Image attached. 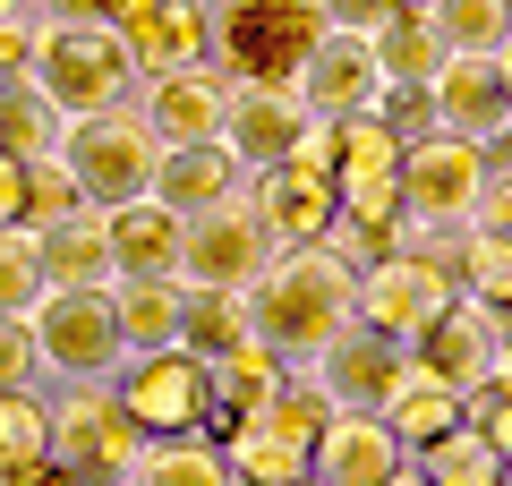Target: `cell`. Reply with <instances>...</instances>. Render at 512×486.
<instances>
[{
	"mask_svg": "<svg viewBox=\"0 0 512 486\" xmlns=\"http://www.w3.org/2000/svg\"><path fill=\"white\" fill-rule=\"evenodd\" d=\"M248 316H256V342H274L291 367H316L359 324V265L333 239L274 248V265L248 282Z\"/></svg>",
	"mask_w": 512,
	"mask_h": 486,
	"instance_id": "cell-1",
	"label": "cell"
},
{
	"mask_svg": "<svg viewBox=\"0 0 512 486\" xmlns=\"http://www.w3.org/2000/svg\"><path fill=\"white\" fill-rule=\"evenodd\" d=\"M26 86L60 111V120H94V111L137 103V52L111 18H35V69Z\"/></svg>",
	"mask_w": 512,
	"mask_h": 486,
	"instance_id": "cell-2",
	"label": "cell"
},
{
	"mask_svg": "<svg viewBox=\"0 0 512 486\" xmlns=\"http://www.w3.org/2000/svg\"><path fill=\"white\" fill-rule=\"evenodd\" d=\"M325 0H214V69L231 86H299L308 52L325 43Z\"/></svg>",
	"mask_w": 512,
	"mask_h": 486,
	"instance_id": "cell-3",
	"label": "cell"
},
{
	"mask_svg": "<svg viewBox=\"0 0 512 486\" xmlns=\"http://www.w3.org/2000/svg\"><path fill=\"white\" fill-rule=\"evenodd\" d=\"M325 418H333L325 384L299 367L256 418H239V427L222 435L231 486H299V478H316V435H325Z\"/></svg>",
	"mask_w": 512,
	"mask_h": 486,
	"instance_id": "cell-4",
	"label": "cell"
},
{
	"mask_svg": "<svg viewBox=\"0 0 512 486\" xmlns=\"http://www.w3.org/2000/svg\"><path fill=\"white\" fill-rule=\"evenodd\" d=\"M26 324H35V350H43V376L52 384H111L128 367L111 290H43Z\"/></svg>",
	"mask_w": 512,
	"mask_h": 486,
	"instance_id": "cell-5",
	"label": "cell"
},
{
	"mask_svg": "<svg viewBox=\"0 0 512 486\" xmlns=\"http://www.w3.org/2000/svg\"><path fill=\"white\" fill-rule=\"evenodd\" d=\"M69 171L86 188V205H128V197H154V171H163V137L137 120V103L120 111H94V120H69Z\"/></svg>",
	"mask_w": 512,
	"mask_h": 486,
	"instance_id": "cell-6",
	"label": "cell"
},
{
	"mask_svg": "<svg viewBox=\"0 0 512 486\" xmlns=\"http://www.w3.org/2000/svg\"><path fill=\"white\" fill-rule=\"evenodd\" d=\"M478 188H487V145L444 137V128L402 145V222L410 231H470Z\"/></svg>",
	"mask_w": 512,
	"mask_h": 486,
	"instance_id": "cell-7",
	"label": "cell"
},
{
	"mask_svg": "<svg viewBox=\"0 0 512 486\" xmlns=\"http://www.w3.org/2000/svg\"><path fill=\"white\" fill-rule=\"evenodd\" d=\"M146 444L154 435L128 418L120 384H60L52 393V461H69L77 478H128Z\"/></svg>",
	"mask_w": 512,
	"mask_h": 486,
	"instance_id": "cell-8",
	"label": "cell"
},
{
	"mask_svg": "<svg viewBox=\"0 0 512 486\" xmlns=\"http://www.w3.org/2000/svg\"><path fill=\"white\" fill-rule=\"evenodd\" d=\"M453 290H461V282H453V256H436V248H402V256H384V265L359 273V324L410 350L427 324L453 307Z\"/></svg>",
	"mask_w": 512,
	"mask_h": 486,
	"instance_id": "cell-9",
	"label": "cell"
},
{
	"mask_svg": "<svg viewBox=\"0 0 512 486\" xmlns=\"http://www.w3.org/2000/svg\"><path fill=\"white\" fill-rule=\"evenodd\" d=\"M265 265H274V239H265V222L248 205V180L231 197H214L205 214H188V248H180L188 290H248Z\"/></svg>",
	"mask_w": 512,
	"mask_h": 486,
	"instance_id": "cell-10",
	"label": "cell"
},
{
	"mask_svg": "<svg viewBox=\"0 0 512 486\" xmlns=\"http://www.w3.org/2000/svg\"><path fill=\"white\" fill-rule=\"evenodd\" d=\"M111 384H120L128 418L146 435H205V418H214V376H205L197 350H146V359H128Z\"/></svg>",
	"mask_w": 512,
	"mask_h": 486,
	"instance_id": "cell-11",
	"label": "cell"
},
{
	"mask_svg": "<svg viewBox=\"0 0 512 486\" xmlns=\"http://www.w3.org/2000/svg\"><path fill=\"white\" fill-rule=\"evenodd\" d=\"M495 350H504V307L453 290V307H444L419 342H410V367H419V376H436V384H453L461 401H478V393L495 384Z\"/></svg>",
	"mask_w": 512,
	"mask_h": 486,
	"instance_id": "cell-12",
	"label": "cell"
},
{
	"mask_svg": "<svg viewBox=\"0 0 512 486\" xmlns=\"http://www.w3.org/2000/svg\"><path fill=\"white\" fill-rule=\"evenodd\" d=\"M248 205L256 222H265V239L274 248H316V239H333V222H342V188H333L325 162H265V171H248Z\"/></svg>",
	"mask_w": 512,
	"mask_h": 486,
	"instance_id": "cell-13",
	"label": "cell"
},
{
	"mask_svg": "<svg viewBox=\"0 0 512 486\" xmlns=\"http://www.w3.org/2000/svg\"><path fill=\"white\" fill-rule=\"evenodd\" d=\"M384 94H393V77H384V60H376V35L325 26V43H316L308 69H299V103H308L316 120H359V111H384Z\"/></svg>",
	"mask_w": 512,
	"mask_h": 486,
	"instance_id": "cell-14",
	"label": "cell"
},
{
	"mask_svg": "<svg viewBox=\"0 0 512 486\" xmlns=\"http://www.w3.org/2000/svg\"><path fill=\"white\" fill-rule=\"evenodd\" d=\"M427 111H436L444 137H470V145L512 137V86L495 69V52H444V69L427 77Z\"/></svg>",
	"mask_w": 512,
	"mask_h": 486,
	"instance_id": "cell-15",
	"label": "cell"
},
{
	"mask_svg": "<svg viewBox=\"0 0 512 486\" xmlns=\"http://www.w3.org/2000/svg\"><path fill=\"white\" fill-rule=\"evenodd\" d=\"M222 103H231V77H222L214 60L137 77V120H146L163 145H214L222 137Z\"/></svg>",
	"mask_w": 512,
	"mask_h": 486,
	"instance_id": "cell-16",
	"label": "cell"
},
{
	"mask_svg": "<svg viewBox=\"0 0 512 486\" xmlns=\"http://www.w3.org/2000/svg\"><path fill=\"white\" fill-rule=\"evenodd\" d=\"M308 376L325 384L333 410H384V401L410 384V350H402V342H384V333H367V324H350V333L308 367Z\"/></svg>",
	"mask_w": 512,
	"mask_h": 486,
	"instance_id": "cell-17",
	"label": "cell"
},
{
	"mask_svg": "<svg viewBox=\"0 0 512 486\" xmlns=\"http://www.w3.org/2000/svg\"><path fill=\"white\" fill-rule=\"evenodd\" d=\"M308 128H316V111L299 103V86H231V103H222V145H231L248 171L299 154Z\"/></svg>",
	"mask_w": 512,
	"mask_h": 486,
	"instance_id": "cell-18",
	"label": "cell"
},
{
	"mask_svg": "<svg viewBox=\"0 0 512 486\" xmlns=\"http://www.w3.org/2000/svg\"><path fill=\"white\" fill-rule=\"evenodd\" d=\"M103 222H111V265H120V282H180L188 214H171L163 197H128Z\"/></svg>",
	"mask_w": 512,
	"mask_h": 486,
	"instance_id": "cell-19",
	"label": "cell"
},
{
	"mask_svg": "<svg viewBox=\"0 0 512 486\" xmlns=\"http://www.w3.org/2000/svg\"><path fill=\"white\" fill-rule=\"evenodd\" d=\"M402 435L384 427V410H333L325 435H316V478L325 486H384L402 469Z\"/></svg>",
	"mask_w": 512,
	"mask_h": 486,
	"instance_id": "cell-20",
	"label": "cell"
},
{
	"mask_svg": "<svg viewBox=\"0 0 512 486\" xmlns=\"http://www.w3.org/2000/svg\"><path fill=\"white\" fill-rule=\"evenodd\" d=\"M128 52H137V77H163V69H197L214 52V9L205 0H154L137 18H120Z\"/></svg>",
	"mask_w": 512,
	"mask_h": 486,
	"instance_id": "cell-21",
	"label": "cell"
},
{
	"mask_svg": "<svg viewBox=\"0 0 512 486\" xmlns=\"http://www.w3.org/2000/svg\"><path fill=\"white\" fill-rule=\"evenodd\" d=\"M205 376H214V418H205V435H231L239 418H256V410H265V401L282 393V384L299 376V367L282 359L274 342H239L231 359H214V367H205Z\"/></svg>",
	"mask_w": 512,
	"mask_h": 486,
	"instance_id": "cell-22",
	"label": "cell"
},
{
	"mask_svg": "<svg viewBox=\"0 0 512 486\" xmlns=\"http://www.w3.org/2000/svg\"><path fill=\"white\" fill-rule=\"evenodd\" d=\"M43 282H52V290H111V282H120L103 205H77L69 222H52V231H43Z\"/></svg>",
	"mask_w": 512,
	"mask_h": 486,
	"instance_id": "cell-23",
	"label": "cell"
},
{
	"mask_svg": "<svg viewBox=\"0 0 512 486\" xmlns=\"http://www.w3.org/2000/svg\"><path fill=\"white\" fill-rule=\"evenodd\" d=\"M248 180V162L231 154V145H163V171H154V197L171 205V214H205L214 197H231V188Z\"/></svg>",
	"mask_w": 512,
	"mask_h": 486,
	"instance_id": "cell-24",
	"label": "cell"
},
{
	"mask_svg": "<svg viewBox=\"0 0 512 486\" xmlns=\"http://www.w3.org/2000/svg\"><path fill=\"white\" fill-rule=\"evenodd\" d=\"M111 307H120V342H128V359H146V350H180L188 282H111Z\"/></svg>",
	"mask_w": 512,
	"mask_h": 486,
	"instance_id": "cell-25",
	"label": "cell"
},
{
	"mask_svg": "<svg viewBox=\"0 0 512 486\" xmlns=\"http://www.w3.org/2000/svg\"><path fill=\"white\" fill-rule=\"evenodd\" d=\"M384 427L402 435V452H427L436 435L470 427V401H461L453 384H436V376H419V367H410V384H402L393 401H384Z\"/></svg>",
	"mask_w": 512,
	"mask_h": 486,
	"instance_id": "cell-26",
	"label": "cell"
},
{
	"mask_svg": "<svg viewBox=\"0 0 512 486\" xmlns=\"http://www.w3.org/2000/svg\"><path fill=\"white\" fill-rule=\"evenodd\" d=\"M128 478L137 486H231V461H222V435H154Z\"/></svg>",
	"mask_w": 512,
	"mask_h": 486,
	"instance_id": "cell-27",
	"label": "cell"
},
{
	"mask_svg": "<svg viewBox=\"0 0 512 486\" xmlns=\"http://www.w3.org/2000/svg\"><path fill=\"white\" fill-rule=\"evenodd\" d=\"M239 342H256L248 290H188V324H180V350H197V359L214 367V359H231Z\"/></svg>",
	"mask_w": 512,
	"mask_h": 486,
	"instance_id": "cell-28",
	"label": "cell"
},
{
	"mask_svg": "<svg viewBox=\"0 0 512 486\" xmlns=\"http://www.w3.org/2000/svg\"><path fill=\"white\" fill-rule=\"evenodd\" d=\"M60 145H69V120H60L26 77L0 86V154L9 162H43V154H60Z\"/></svg>",
	"mask_w": 512,
	"mask_h": 486,
	"instance_id": "cell-29",
	"label": "cell"
},
{
	"mask_svg": "<svg viewBox=\"0 0 512 486\" xmlns=\"http://www.w3.org/2000/svg\"><path fill=\"white\" fill-rule=\"evenodd\" d=\"M376 60H384V77H393V86H427V77L444 69L436 18H427V9H393V18L376 26Z\"/></svg>",
	"mask_w": 512,
	"mask_h": 486,
	"instance_id": "cell-30",
	"label": "cell"
},
{
	"mask_svg": "<svg viewBox=\"0 0 512 486\" xmlns=\"http://www.w3.org/2000/svg\"><path fill=\"white\" fill-rule=\"evenodd\" d=\"M410 461L427 469L436 486H512V469H504V452L478 435V418L470 427H453V435H436L427 452H410Z\"/></svg>",
	"mask_w": 512,
	"mask_h": 486,
	"instance_id": "cell-31",
	"label": "cell"
},
{
	"mask_svg": "<svg viewBox=\"0 0 512 486\" xmlns=\"http://www.w3.org/2000/svg\"><path fill=\"white\" fill-rule=\"evenodd\" d=\"M52 461V401L43 393H0V486Z\"/></svg>",
	"mask_w": 512,
	"mask_h": 486,
	"instance_id": "cell-32",
	"label": "cell"
},
{
	"mask_svg": "<svg viewBox=\"0 0 512 486\" xmlns=\"http://www.w3.org/2000/svg\"><path fill=\"white\" fill-rule=\"evenodd\" d=\"M453 282L470 290V299H487V307H512V231L470 222L461 248H453Z\"/></svg>",
	"mask_w": 512,
	"mask_h": 486,
	"instance_id": "cell-33",
	"label": "cell"
},
{
	"mask_svg": "<svg viewBox=\"0 0 512 486\" xmlns=\"http://www.w3.org/2000/svg\"><path fill=\"white\" fill-rule=\"evenodd\" d=\"M444 52H504L512 43V0H427Z\"/></svg>",
	"mask_w": 512,
	"mask_h": 486,
	"instance_id": "cell-34",
	"label": "cell"
},
{
	"mask_svg": "<svg viewBox=\"0 0 512 486\" xmlns=\"http://www.w3.org/2000/svg\"><path fill=\"white\" fill-rule=\"evenodd\" d=\"M43 231H26V222H0V316H35L43 299Z\"/></svg>",
	"mask_w": 512,
	"mask_h": 486,
	"instance_id": "cell-35",
	"label": "cell"
},
{
	"mask_svg": "<svg viewBox=\"0 0 512 486\" xmlns=\"http://www.w3.org/2000/svg\"><path fill=\"white\" fill-rule=\"evenodd\" d=\"M77 205H86V188H77L69 154H43V162H26V231H52V222H69Z\"/></svg>",
	"mask_w": 512,
	"mask_h": 486,
	"instance_id": "cell-36",
	"label": "cell"
},
{
	"mask_svg": "<svg viewBox=\"0 0 512 486\" xmlns=\"http://www.w3.org/2000/svg\"><path fill=\"white\" fill-rule=\"evenodd\" d=\"M43 384V350L26 316H0V393H35Z\"/></svg>",
	"mask_w": 512,
	"mask_h": 486,
	"instance_id": "cell-37",
	"label": "cell"
},
{
	"mask_svg": "<svg viewBox=\"0 0 512 486\" xmlns=\"http://www.w3.org/2000/svg\"><path fill=\"white\" fill-rule=\"evenodd\" d=\"M35 69V18H0V86H18Z\"/></svg>",
	"mask_w": 512,
	"mask_h": 486,
	"instance_id": "cell-38",
	"label": "cell"
},
{
	"mask_svg": "<svg viewBox=\"0 0 512 486\" xmlns=\"http://www.w3.org/2000/svg\"><path fill=\"white\" fill-rule=\"evenodd\" d=\"M470 418H478V435H487V444L504 452V469H512V393H495V384H487V393L470 401Z\"/></svg>",
	"mask_w": 512,
	"mask_h": 486,
	"instance_id": "cell-39",
	"label": "cell"
},
{
	"mask_svg": "<svg viewBox=\"0 0 512 486\" xmlns=\"http://www.w3.org/2000/svg\"><path fill=\"white\" fill-rule=\"evenodd\" d=\"M470 222H487V231H512V162L495 171L487 162V188H478V214Z\"/></svg>",
	"mask_w": 512,
	"mask_h": 486,
	"instance_id": "cell-40",
	"label": "cell"
},
{
	"mask_svg": "<svg viewBox=\"0 0 512 486\" xmlns=\"http://www.w3.org/2000/svg\"><path fill=\"white\" fill-rule=\"evenodd\" d=\"M393 9H402V0H325V18H333V26H350V35H376Z\"/></svg>",
	"mask_w": 512,
	"mask_h": 486,
	"instance_id": "cell-41",
	"label": "cell"
},
{
	"mask_svg": "<svg viewBox=\"0 0 512 486\" xmlns=\"http://www.w3.org/2000/svg\"><path fill=\"white\" fill-rule=\"evenodd\" d=\"M0 222H26V162L0 154Z\"/></svg>",
	"mask_w": 512,
	"mask_h": 486,
	"instance_id": "cell-42",
	"label": "cell"
},
{
	"mask_svg": "<svg viewBox=\"0 0 512 486\" xmlns=\"http://www.w3.org/2000/svg\"><path fill=\"white\" fill-rule=\"evenodd\" d=\"M26 18H111V0H26Z\"/></svg>",
	"mask_w": 512,
	"mask_h": 486,
	"instance_id": "cell-43",
	"label": "cell"
},
{
	"mask_svg": "<svg viewBox=\"0 0 512 486\" xmlns=\"http://www.w3.org/2000/svg\"><path fill=\"white\" fill-rule=\"evenodd\" d=\"M9 486H86V478H77L69 461H35V469H26V478H9Z\"/></svg>",
	"mask_w": 512,
	"mask_h": 486,
	"instance_id": "cell-44",
	"label": "cell"
},
{
	"mask_svg": "<svg viewBox=\"0 0 512 486\" xmlns=\"http://www.w3.org/2000/svg\"><path fill=\"white\" fill-rule=\"evenodd\" d=\"M495 393H512V316H504V350H495Z\"/></svg>",
	"mask_w": 512,
	"mask_h": 486,
	"instance_id": "cell-45",
	"label": "cell"
},
{
	"mask_svg": "<svg viewBox=\"0 0 512 486\" xmlns=\"http://www.w3.org/2000/svg\"><path fill=\"white\" fill-rule=\"evenodd\" d=\"M384 486H436V478H427L419 461H402V469H393V478H384Z\"/></svg>",
	"mask_w": 512,
	"mask_h": 486,
	"instance_id": "cell-46",
	"label": "cell"
},
{
	"mask_svg": "<svg viewBox=\"0 0 512 486\" xmlns=\"http://www.w3.org/2000/svg\"><path fill=\"white\" fill-rule=\"evenodd\" d=\"M495 69H504V86H512V43H504V52H495Z\"/></svg>",
	"mask_w": 512,
	"mask_h": 486,
	"instance_id": "cell-47",
	"label": "cell"
},
{
	"mask_svg": "<svg viewBox=\"0 0 512 486\" xmlns=\"http://www.w3.org/2000/svg\"><path fill=\"white\" fill-rule=\"evenodd\" d=\"M0 18H26V0H0Z\"/></svg>",
	"mask_w": 512,
	"mask_h": 486,
	"instance_id": "cell-48",
	"label": "cell"
},
{
	"mask_svg": "<svg viewBox=\"0 0 512 486\" xmlns=\"http://www.w3.org/2000/svg\"><path fill=\"white\" fill-rule=\"evenodd\" d=\"M86 486H137V478H86Z\"/></svg>",
	"mask_w": 512,
	"mask_h": 486,
	"instance_id": "cell-49",
	"label": "cell"
},
{
	"mask_svg": "<svg viewBox=\"0 0 512 486\" xmlns=\"http://www.w3.org/2000/svg\"><path fill=\"white\" fill-rule=\"evenodd\" d=\"M402 9H427V0H402Z\"/></svg>",
	"mask_w": 512,
	"mask_h": 486,
	"instance_id": "cell-50",
	"label": "cell"
},
{
	"mask_svg": "<svg viewBox=\"0 0 512 486\" xmlns=\"http://www.w3.org/2000/svg\"><path fill=\"white\" fill-rule=\"evenodd\" d=\"M299 486H325V478H299Z\"/></svg>",
	"mask_w": 512,
	"mask_h": 486,
	"instance_id": "cell-51",
	"label": "cell"
},
{
	"mask_svg": "<svg viewBox=\"0 0 512 486\" xmlns=\"http://www.w3.org/2000/svg\"><path fill=\"white\" fill-rule=\"evenodd\" d=\"M205 9H214V0H205Z\"/></svg>",
	"mask_w": 512,
	"mask_h": 486,
	"instance_id": "cell-52",
	"label": "cell"
}]
</instances>
